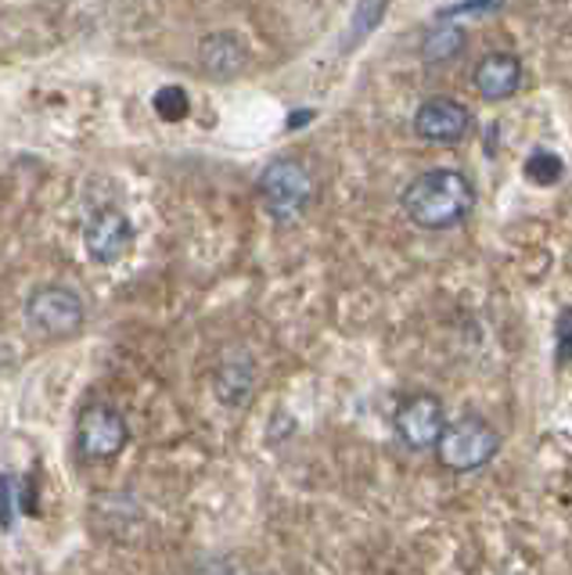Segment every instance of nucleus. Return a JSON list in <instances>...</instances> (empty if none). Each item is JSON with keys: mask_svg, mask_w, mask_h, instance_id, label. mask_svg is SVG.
<instances>
[{"mask_svg": "<svg viewBox=\"0 0 572 575\" xmlns=\"http://www.w3.org/2000/svg\"><path fill=\"white\" fill-rule=\"evenodd\" d=\"M130 428L112 403H90L77 417V446L87 461H112L123 453Z\"/></svg>", "mask_w": 572, "mask_h": 575, "instance_id": "obj_5", "label": "nucleus"}, {"mask_svg": "<svg viewBox=\"0 0 572 575\" xmlns=\"http://www.w3.org/2000/svg\"><path fill=\"white\" fill-rule=\"evenodd\" d=\"M11 496H14L11 478H0V525L4 528H11Z\"/></svg>", "mask_w": 572, "mask_h": 575, "instance_id": "obj_17", "label": "nucleus"}, {"mask_svg": "<svg viewBox=\"0 0 572 575\" xmlns=\"http://www.w3.org/2000/svg\"><path fill=\"white\" fill-rule=\"evenodd\" d=\"M435 453H440V464L450 467V472H479V467H486L501 453V432L486 417L464 414L443 428Z\"/></svg>", "mask_w": 572, "mask_h": 575, "instance_id": "obj_2", "label": "nucleus"}, {"mask_svg": "<svg viewBox=\"0 0 572 575\" xmlns=\"http://www.w3.org/2000/svg\"><path fill=\"white\" fill-rule=\"evenodd\" d=\"M87 321L83 299L66 284H43L26 299V324L43 339H69Z\"/></svg>", "mask_w": 572, "mask_h": 575, "instance_id": "obj_4", "label": "nucleus"}, {"mask_svg": "<svg viewBox=\"0 0 572 575\" xmlns=\"http://www.w3.org/2000/svg\"><path fill=\"white\" fill-rule=\"evenodd\" d=\"M472 130V115L454 98H429L414 112V133L432 144H454Z\"/></svg>", "mask_w": 572, "mask_h": 575, "instance_id": "obj_8", "label": "nucleus"}, {"mask_svg": "<svg viewBox=\"0 0 572 575\" xmlns=\"http://www.w3.org/2000/svg\"><path fill=\"white\" fill-rule=\"evenodd\" d=\"M83 245L87 255L101 266H112L119 263L133 245V223L119 213V209H101L87 220V231H83Z\"/></svg>", "mask_w": 572, "mask_h": 575, "instance_id": "obj_7", "label": "nucleus"}, {"mask_svg": "<svg viewBox=\"0 0 572 575\" xmlns=\"http://www.w3.org/2000/svg\"><path fill=\"white\" fill-rule=\"evenodd\" d=\"M245 65V48L228 33L202 40V69L209 75H234Z\"/></svg>", "mask_w": 572, "mask_h": 575, "instance_id": "obj_11", "label": "nucleus"}, {"mask_svg": "<svg viewBox=\"0 0 572 575\" xmlns=\"http://www.w3.org/2000/svg\"><path fill=\"white\" fill-rule=\"evenodd\" d=\"M400 202L414 226L446 231L475 209V188L461 170H429L411 180Z\"/></svg>", "mask_w": 572, "mask_h": 575, "instance_id": "obj_1", "label": "nucleus"}, {"mask_svg": "<svg viewBox=\"0 0 572 575\" xmlns=\"http://www.w3.org/2000/svg\"><path fill=\"white\" fill-rule=\"evenodd\" d=\"M152 104H155V112L165 119V123H177V119H184L188 109H191V101L180 87H162Z\"/></svg>", "mask_w": 572, "mask_h": 575, "instance_id": "obj_15", "label": "nucleus"}, {"mask_svg": "<svg viewBox=\"0 0 572 575\" xmlns=\"http://www.w3.org/2000/svg\"><path fill=\"white\" fill-rule=\"evenodd\" d=\"M472 83L479 90V98L504 101V98L515 94L519 83H522V62H519L515 54H508V51H493V54H486L483 62L475 65Z\"/></svg>", "mask_w": 572, "mask_h": 575, "instance_id": "obj_9", "label": "nucleus"}, {"mask_svg": "<svg viewBox=\"0 0 572 575\" xmlns=\"http://www.w3.org/2000/svg\"><path fill=\"white\" fill-rule=\"evenodd\" d=\"M199 575H231V568L217 562V565H205V568H202Z\"/></svg>", "mask_w": 572, "mask_h": 575, "instance_id": "obj_18", "label": "nucleus"}, {"mask_svg": "<svg viewBox=\"0 0 572 575\" xmlns=\"http://www.w3.org/2000/svg\"><path fill=\"white\" fill-rule=\"evenodd\" d=\"M217 396L220 403H228V406H242L249 403L252 396V389H255V367H252V360L245 353H231V356H223L220 360V367H217Z\"/></svg>", "mask_w": 572, "mask_h": 575, "instance_id": "obj_10", "label": "nucleus"}, {"mask_svg": "<svg viewBox=\"0 0 572 575\" xmlns=\"http://www.w3.org/2000/svg\"><path fill=\"white\" fill-rule=\"evenodd\" d=\"M397 435L408 443L411 450H429L440 443V435L446 428V414H443V403L440 396L432 392H414L400 406H397Z\"/></svg>", "mask_w": 572, "mask_h": 575, "instance_id": "obj_6", "label": "nucleus"}, {"mask_svg": "<svg viewBox=\"0 0 572 575\" xmlns=\"http://www.w3.org/2000/svg\"><path fill=\"white\" fill-rule=\"evenodd\" d=\"M389 8V0H360L353 19H350V37H345V48H353V43H360L374 26L382 22V14Z\"/></svg>", "mask_w": 572, "mask_h": 575, "instance_id": "obj_13", "label": "nucleus"}, {"mask_svg": "<svg viewBox=\"0 0 572 575\" xmlns=\"http://www.w3.org/2000/svg\"><path fill=\"white\" fill-rule=\"evenodd\" d=\"M562 173H565L562 159L554 155V151H544V148H540L536 155H530V162H525V176H530L533 184H540V188H551V184H559V180H562Z\"/></svg>", "mask_w": 572, "mask_h": 575, "instance_id": "obj_14", "label": "nucleus"}, {"mask_svg": "<svg viewBox=\"0 0 572 575\" xmlns=\"http://www.w3.org/2000/svg\"><path fill=\"white\" fill-rule=\"evenodd\" d=\"M464 43H469V37H464L461 26H435L421 37V58H425L429 65H440V62H450V58H458L464 51Z\"/></svg>", "mask_w": 572, "mask_h": 575, "instance_id": "obj_12", "label": "nucleus"}, {"mask_svg": "<svg viewBox=\"0 0 572 575\" xmlns=\"http://www.w3.org/2000/svg\"><path fill=\"white\" fill-rule=\"evenodd\" d=\"M260 199L278 223H289L307 213V205L313 199V176L303 162L274 159L260 176Z\"/></svg>", "mask_w": 572, "mask_h": 575, "instance_id": "obj_3", "label": "nucleus"}, {"mask_svg": "<svg viewBox=\"0 0 572 575\" xmlns=\"http://www.w3.org/2000/svg\"><path fill=\"white\" fill-rule=\"evenodd\" d=\"M572 360V310L559 316V363Z\"/></svg>", "mask_w": 572, "mask_h": 575, "instance_id": "obj_16", "label": "nucleus"}]
</instances>
